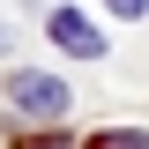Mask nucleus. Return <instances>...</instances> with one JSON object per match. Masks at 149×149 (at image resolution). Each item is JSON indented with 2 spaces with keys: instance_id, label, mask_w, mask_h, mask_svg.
I'll return each mask as SVG.
<instances>
[{
  "instance_id": "nucleus-1",
  "label": "nucleus",
  "mask_w": 149,
  "mask_h": 149,
  "mask_svg": "<svg viewBox=\"0 0 149 149\" xmlns=\"http://www.w3.org/2000/svg\"><path fill=\"white\" fill-rule=\"evenodd\" d=\"M8 104L52 119V112H67V82H60V74H8Z\"/></svg>"
},
{
  "instance_id": "nucleus-2",
  "label": "nucleus",
  "mask_w": 149,
  "mask_h": 149,
  "mask_svg": "<svg viewBox=\"0 0 149 149\" xmlns=\"http://www.w3.org/2000/svg\"><path fill=\"white\" fill-rule=\"evenodd\" d=\"M45 30H52V45H60V52H74V60H97V52H104V30H97V22H82L74 8H52V22H45Z\"/></svg>"
},
{
  "instance_id": "nucleus-3",
  "label": "nucleus",
  "mask_w": 149,
  "mask_h": 149,
  "mask_svg": "<svg viewBox=\"0 0 149 149\" xmlns=\"http://www.w3.org/2000/svg\"><path fill=\"white\" fill-rule=\"evenodd\" d=\"M97 149H149V127H112L97 134Z\"/></svg>"
},
{
  "instance_id": "nucleus-4",
  "label": "nucleus",
  "mask_w": 149,
  "mask_h": 149,
  "mask_svg": "<svg viewBox=\"0 0 149 149\" xmlns=\"http://www.w3.org/2000/svg\"><path fill=\"white\" fill-rule=\"evenodd\" d=\"M112 15H149V0H112Z\"/></svg>"
},
{
  "instance_id": "nucleus-5",
  "label": "nucleus",
  "mask_w": 149,
  "mask_h": 149,
  "mask_svg": "<svg viewBox=\"0 0 149 149\" xmlns=\"http://www.w3.org/2000/svg\"><path fill=\"white\" fill-rule=\"evenodd\" d=\"M30 149H67V134H60V142H30Z\"/></svg>"
},
{
  "instance_id": "nucleus-6",
  "label": "nucleus",
  "mask_w": 149,
  "mask_h": 149,
  "mask_svg": "<svg viewBox=\"0 0 149 149\" xmlns=\"http://www.w3.org/2000/svg\"><path fill=\"white\" fill-rule=\"evenodd\" d=\"M0 52H8V22H0Z\"/></svg>"
}]
</instances>
